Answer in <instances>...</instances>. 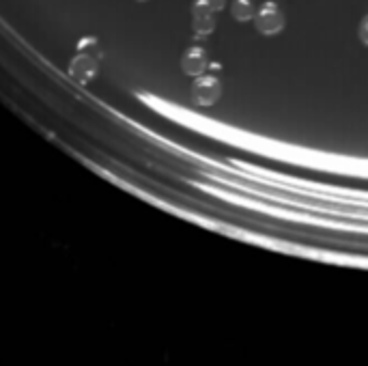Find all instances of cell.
Listing matches in <instances>:
<instances>
[{"label": "cell", "mask_w": 368, "mask_h": 366, "mask_svg": "<svg viewBox=\"0 0 368 366\" xmlns=\"http://www.w3.org/2000/svg\"><path fill=\"white\" fill-rule=\"evenodd\" d=\"M357 35H360V41H362L364 46H368V15H364V20L360 22Z\"/></svg>", "instance_id": "8"}, {"label": "cell", "mask_w": 368, "mask_h": 366, "mask_svg": "<svg viewBox=\"0 0 368 366\" xmlns=\"http://www.w3.org/2000/svg\"><path fill=\"white\" fill-rule=\"evenodd\" d=\"M192 30L198 37H207L216 30V20H213V11L207 5V0H194L192 5Z\"/></svg>", "instance_id": "3"}, {"label": "cell", "mask_w": 368, "mask_h": 366, "mask_svg": "<svg viewBox=\"0 0 368 366\" xmlns=\"http://www.w3.org/2000/svg\"><path fill=\"white\" fill-rule=\"evenodd\" d=\"M181 69H183V74L192 76V78L200 76L207 69V52L198 46L188 48L181 56Z\"/></svg>", "instance_id": "5"}, {"label": "cell", "mask_w": 368, "mask_h": 366, "mask_svg": "<svg viewBox=\"0 0 368 366\" xmlns=\"http://www.w3.org/2000/svg\"><path fill=\"white\" fill-rule=\"evenodd\" d=\"M78 52H80V54H86V56H90V58H95V60L102 58V48H100V43H97L95 37H84V39L78 43Z\"/></svg>", "instance_id": "7"}, {"label": "cell", "mask_w": 368, "mask_h": 366, "mask_svg": "<svg viewBox=\"0 0 368 366\" xmlns=\"http://www.w3.org/2000/svg\"><path fill=\"white\" fill-rule=\"evenodd\" d=\"M233 18L237 22H248L254 18V5H252V0H233Z\"/></svg>", "instance_id": "6"}, {"label": "cell", "mask_w": 368, "mask_h": 366, "mask_svg": "<svg viewBox=\"0 0 368 366\" xmlns=\"http://www.w3.org/2000/svg\"><path fill=\"white\" fill-rule=\"evenodd\" d=\"M222 95V82L216 76H196L194 84H192V102L196 106L209 108L213 106Z\"/></svg>", "instance_id": "2"}, {"label": "cell", "mask_w": 368, "mask_h": 366, "mask_svg": "<svg viewBox=\"0 0 368 366\" xmlns=\"http://www.w3.org/2000/svg\"><path fill=\"white\" fill-rule=\"evenodd\" d=\"M254 26L261 35L271 37V35H278L280 30L285 28V13L280 11V7L273 3V0H267L263 3L257 13H254Z\"/></svg>", "instance_id": "1"}, {"label": "cell", "mask_w": 368, "mask_h": 366, "mask_svg": "<svg viewBox=\"0 0 368 366\" xmlns=\"http://www.w3.org/2000/svg\"><path fill=\"white\" fill-rule=\"evenodd\" d=\"M97 63H100V60H95V58H90V56L78 52V56H74L71 63H69V76H71L76 82L86 84V82H90V80L95 78V74H97Z\"/></svg>", "instance_id": "4"}, {"label": "cell", "mask_w": 368, "mask_h": 366, "mask_svg": "<svg viewBox=\"0 0 368 366\" xmlns=\"http://www.w3.org/2000/svg\"><path fill=\"white\" fill-rule=\"evenodd\" d=\"M138 3H144V0H138Z\"/></svg>", "instance_id": "10"}, {"label": "cell", "mask_w": 368, "mask_h": 366, "mask_svg": "<svg viewBox=\"0 0 368 366\" xmlns=\"http://www.w3.org/2000/svg\"><path fill=\"white\" fill-rule=\"evenodd\" d=\"M207 5L211 7L213 13H216V11H222L226 7V0H207Z\"/></svg>", "instance_id": "9"}]
</instances>
